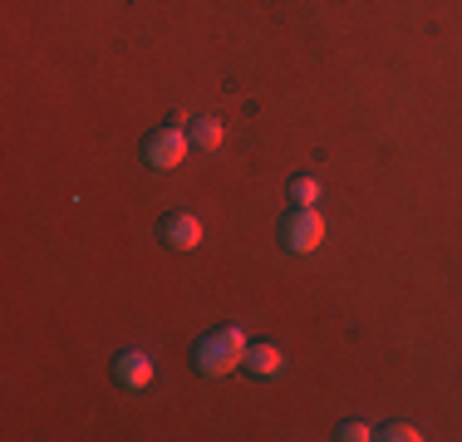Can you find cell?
Returning <instances> with one entry per match:
<instances>
[{
    "instance_id": "1",
    "label": "cell",
    "mask_w": 462,
    "mask_h": 442,
    "mask_svg": "<svg viewBox=\"0 0 462 442\" xmlns=\"http://www.w3.org/2000/svg\"><path fill=\"white\" fill-rule=\"evenodd\" d=\"M246 335H241L236 325H222V329H212V335L197 345V369L202 373H212V379H222V373L231 369H241L246 364Z\"/></svg>"
},
{
    "instance_id": "2",
    "label": "cell",
    "mask_w": 462,
    "mask_h": 442,
    "mask_svg": "<svg viewBox=\"0 0 462 442\" xmlns=\"http://www.w3.org/2000/svg\"><path fill=\"white\" fill-rule=\"evenodd\" d=\"M281 241H285V251H295V256H305V251H315L325 241V221L315 207H295L291 216L281 221Z\"/></svg>"
},
{
    "instance_id": "3",
    "label": "cell",
    "mask_w": 462,
    "mask_h": 442,
    "mask_svg": "<svg viewBox=\"0 0 462 442\" xmlns=\"http://www.w3.org/2000/svg\"><path fill=\"white\" fill-rule=\"evenodd\" d=\"M187 148H192V138H187L182 128H152L148 133V143H143V158H148V168H158V172H168V168H178V162L187 158Z\"/></svg>"
},
{
    "instance_id": "4",
    "label": "cell",
    "mask_w": 462,
    "mask_h": 442,
    "mask_svg": "<svg viewBox=\"0 0 462 442\" xmlns=\"http://www.w3.org/2000/svg\"><path fill=\"white\" fill-rule=\"evenodd\" d=\"M162 241H168L172 251H192L197 241H202V221H197L192 212H172L168 221H162Z\"/></svg>"
},
{
    "instance_id": "5",
    "label": "cell",
    "mask_w": 462,
    "mask_h": 442,
    "mask_svg": "<svg viewBox=\"0 0 462 442\" xmlns=\"http://www.w3.org/2000/svg\"><path fill=\"white\" fill-rule=\"evenodd\" d=\"M114 379L124 383V389H148V383H152V359H148V354H138V349L118 354Z\"/></svg>"
},
{
    "instance_id": "6",
    "label": "cell",
    "mask_w": 462,
    "mask_h": 442,
    "mask_svg": "<svg viewBox=\"0 0 462 442\" xmlns=\"http://www.w3.org/2000/svg\"><path fill=\"white\" fill-rule=\"evenodd\" d=\"M246 369L256 373V379H276L285 369V354L276 345H256V349H246Z\"/></svg>"
},
{
    "instance_id": "7",
    "label": "cell",
    "mask_w": 462,
    "mask_h": 442,
    "mask_svg": "<svg viewBox=\"0 0 462 442\" xmlns=\"http://www.w3.org/2000/svg\"><path fill=\"white\" fill-rule=\"evenodd\" d=\"M187 138H192V148H202V152H217V148H222V124H217V118H197Z\"/></svg>"
},
{
    "instance_id": "8",
    "label": "cell",
    "mask_w": 462,
    "mask_h": 442,
    "mask_svg": "<svg viewBox=\"0 0 462 442\" xmlns=\"http://www.w3.org/2000/svg\"><path fill=\"white\" fill-rule=\"evenodd\" d=\"M291 197H295V207H315L320 182H315V177H295V182H291Z\"/></svg>"
},
{
    "instance_id": "9",
    "label": "cell",
    "mask_w": 462,
    "mask_h": 442,
    "mask_svg": "<svg viewBox=\"0 0 462 442\" xmlns=\"http://www.w3.org/2000/svg\"><path fill=\"white\" fill-rule=\"evenodd\" d=\"M383 442H418V428L413 423H389L383 428Z\"/></svg>"
},
{
    "instance_id": "10",
    "label": "cell",
    "mask_w": 462,
    "mask_h": 442,
    "mask_svg": "<svg viewBox=\"0 0 462 442\" xmlns=\"http://www.w3.org/2000/svg\"><path fill=\"white\" fill-rule=\"evenodd\" d=\"M339 437H345V442H369L374 433H369L365 423H345V428H339Z\"/></svg>"
}]
</instances>
